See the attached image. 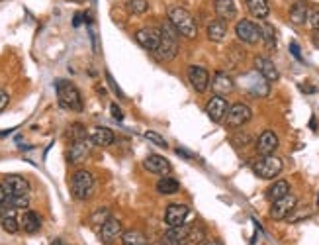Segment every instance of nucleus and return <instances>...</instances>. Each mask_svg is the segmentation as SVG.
Here are the masks:
<instances>
[{
	"label": "nucleus",
	"mask_w": 319,
	"mask_h": 245,
	"mask_svg": "<svg viewBox=\"0 0 319 245\" xmlns=\"http://www.w3.org/2000/svg\"><path fill=\"white\" fill-rule=\"evenodd\" d=\"M214 10L220 20L231 22L237 18V4L235 0H214Z\"/></svg>",
	"instance_id": "obj_23"
},
{
	"label": "nucleus",
	"mask_w": 319,
	"mask_h": 245,
	"mask_svg": "<svg viewBox=\"0 0 319 245\" xmlns=\"http://www.w3.org/2000/svg\"><path fill=\"white\" fill-rule=\"evenodd\" d=\"M202 245H223L221 241H218V239H208V241H204Z\"/></svg>",
	"instance_id": "obj_47"
},
{
	"label": "nucleus",
	"mask_w": 319,
	"mask_h": 245,
	"mask_svg": "<svg viewBox=\"0 0 319 245\" xmlns=\"http://www.w3.org/2000/svg\"><path fill=\"white\" fill-rule=\"evenodd\" d=\"M231 141H233V145H235V147H239V145H249V144H251V135H247V134H245V135H237V137H233V139H231Z\"/></svg>",
	"instance_id": "obj_40"
},
{
	"label": "nucleus",
	"mask_w": 319,
	"mask_h": 245,
	"mask_svg": "<svg viewBox=\"0 0 319 245\" xmlns=\"http://www.w3.org/2000/svg\"><path fill=\"white\" fill-rule=\"evenodd\" d=\"M186 78H188V83H190V87L196 90L198 94L206 92L209 87V83H211L209 73L204 67H200V65H190L186 71Z\"/></svg>",
	"instance_id": "obj_10"
},
{
	"label": "nucleus",
	"mask_w": 319,
	"mask_h": 245,
	"mask_svg": "<svg viewBox=\"0 0 319 245\" xmlns=\"http://www.w3.org/2000/svg\"><path fill=\"white\" fill-rule=\"evenodd\" d=\"M110 216H112V214H110V210H108V208H98L96 212H92V214H90L88 222H90V226H92V228L98 232L100 228L104 226V222H106Z\"/></svg>",
	"instance_id": "obj_32"
},
{
	"label": "nucleus",
	"mask_w": 319,
	"mask_h": 245,
	"mask_svg": "<svg viewBox=\"0 0 319 245\" xmlns=\"http://www.w3.org/2000/svg\"><path fill=\"white\" fill-rule=\"evenodd\" d=\"M282 169H284L282 159L274 155L261 157L259 161L253 163V173L259 178H264V180H272V178H276L282 173Z\"/></svg>",
	"instance_id": "obj_5"
},
{
	"label": "nucleus",
	"mask_w": 319,
	"mask_h": 245,
	"mask_svg": "<svg viewBox=\"0 0 319 245\" xmlns=\"http://www.w3.org/2000/svg\"><path fill=\"white\" fill-rule=\"evenodd\" d=\"M18 222H20V230L26 234H37L41 230V218L33 210H24V214L18 218Z\"/></svg>",
	"instance_id": "obj_21"
},
{
	"label": "nucleus",
	"mask_w": 319,
	"mask_h": 245,
	"mask_svg": "<svg viewBox=\"0 0 319 245\" xmlns=\"http://www.w3.org/2000/svg\"><path fill=\"white\" fill-rule=\"evenodd\" d=\"M290 53L296 57L300 63H304V57H302V51H300V45H297L296 42H292V44H290Z\"/></svg>",
	"instance_id": "obj_42"
},
{
	"label": "nucleus",
	"mask_w": 319,
	"mask_h": 245,
	"mask_svg": "<svg viewBox=\"0 0 319 245\" xmlns=\"http://www.w3.org/2000/svg\"><path fill=\"white\" fill-rule=\"evenodd\" d=\"M143 135H145V139H149L151 144H155L157 147H161V149H166V147H168V141H166L161 134H157V132H151V130H149V132H145Z\"/></svg>",
	"instance_id": "obj_37"
},
{
	"label": "nucleus",
	"mask_w": 319,
	"mask_h": 245,
	"mask_svg": "<svg viewBox=\"0 0 319 245\" xmlns=\"http://www.w3.org/2000/svg\"><path fill=\"white\" fill-rule=\"evenodd\" d=\"M286 194H290V182L284 180V178H280V180L272 182V185L268 187V190H266V198H268L270 202L280 200V198H284Z\"/></svg>",
	"instance_id": "obj_28"
},
{
	"label": "nucleus",
	"mask_w": 319,
	"mask_h": 245,
	"mask_svg": "<svg viewBox=\"0 0 319 245\" xmlns=\"http://www.w3.org/2000/svg\"><path fill=\"white\" fill-rule=\"evenodd\" d=\"M0 223H2V230L8 232V234H18L20 232V222H18V218H14L12 212L10 214H4Z\"/></svg>",
	"instance_id": "obj_34"
},
{
	"label": "nucleus",
	"mask_w": 319,
	"mask_h": 245,
	"mask_svg": "<svg viewBox=\"0 0 319 245\" xmlns=\"http://www.w3.org/2000/svg\"><path fill=\"white\" fill-rule=\"evenodd\" d=\"M308 12H309L308 2L306 0H296L290 6V10H288V20L294 24V26H302V24H306V20H308Z\"/></svg>",
	"instance_id": "obj_24"
},
{
	"label": "nucleus",
	"mask_w": 319,
	"mask_h": 245,
	"mask_svg": "<svg viewBox=\"0 0 319 245\" xmlns=\"http://www.w3.org/2000/svg\"><path fill=\"white\" fill-rule=\"evenodd\" d=\"M166 20L175 26V30L186 39H194L198 35V22L196 18L182 6H168L166 8Z\"/></svg>",
	"instance_id": "obj_2"
},
{
	"label": "nucleus",
	"mask_w": 319,
	"mask_h": 245,
	"mask_svg": "<svg viewBox=\"0 0 319 245\" xmlns=\"http://www.w3.org/2000/svg\"><path fill=\"white\" fill-rule=\"evenodd\" d=\"M51 245H65V241H63V239H53V243Z\"/></svg>",
	"instance_id": "obj_48"
},
{
	"label": "nucleus",
	"mask_w": 319,
	"mask_h": 245,
	"mask_svg": "<svg viewBox=\"0 0 319 245\" xmlns=\"http://www.w3.org/2000/svg\"><path fill=\"white\" fill-rule=\"evenodd\" d=\"M125 10L133 16H141L149 10V0H125Z\"/></svg>",
	"instance_id": "obj_33"
},
{
	"label": "nucleus",
	"mask_w": 319,
	"mask_h": 245,
	"mask_svg": "<svg viewBox=\"0 0 319 245\" xmlns=\"http://www.w3.org/2000/svg\"><path fill=\"white\" fill-rule=\"evenodd\" d=\"M306 22L309 24L311 30H319V8L317 6H315V8H309L308 20H306Z\"/></svg>",
	"instance_id": "obj_38"
},
{
	"label": "nucleus",
	"mask_w": 319,
	"mask_h": 245,
	"mask_svg": "<svg viewBox=\"0 0 319 245\" xmlns=\"http://www.w3.org/2000/svg\"><path fill=\"white\" fill-rule=\"evenodd\" d=\"M227 110H229V104L225 100V96H211L206 104V114H208V118L211 120L214 124H220L225 120V116H227Z\"/></svg>",
	"instance_id": "obj_14"
},
{
	"label": "nucleus",
	"mask_w": 319,
	"mask_h": 245,
	"mask_svg": "<svg viewBox=\"0 0 319 245\" xmlns=\"http://www.w3.org/2000/svg\"><path fill=\"white\" fill-rule=\"evenodd\" d=\"M233 78L227 75V73H223V71H220V73H216L214 75V80H211V89H214V92L216 94H220V96H225V94H229L233 90Z\"/></svg>",
	"instance_id": "obj_26"
},
{
	"label": "nucleus",
	"mask_w": 319,
	"mask_h": 245,
	"mask_svg": "<svg viewBox=\"0 0 319 245\" xmlns=\"http://www.w3.org/2000/svg\"><path fill=\"white\" fill-rule=\"evenodd\" d=\"M243 87L249 92V96H254V98H263V96L270 94V83L257 71L243 77Z\"/></svg>",
	"instance_id": "obj_8"
},
{
	"label": "nucleus",
	"mask_w": 319,
	"mask_h": 245,
	"mask_svg": "<svg viewBox=\"0 0 319 245\" xmlns=\"http://www.w3.org/2000/svg\"><path fill=\"white\" fill-rule=\"evenodd\" d=\"M90 151H92V141H90L88 137H84V139H75V141H71V147H69V151H67V161L73 163V165H78V163L87 161L88 155H90Z\"/></svg>",
	"instance_id": "obj_12"
},
{
	"label": "nucleus",
	"mask_w": 319,
	"mask_h": 245,
	"mask_svg": "<svg viewBox=\"0 0 319 245\" xmlns=\"http://www.w3.org/2000/svg\"><path fill=\"white\" fill-rule=\"evenodd\" d=\"M311 42L315 47H319V30H313V34H311Z\"/></svg>",
	"instance_id": "obj_44"
},
{
	"label": "nucleus",
	"mask_w": 319,
	"mask_h": 245,
	"mask_svg": "<svg viewBox=\"0 0 319 245\" xmlns=\"http://www.w3.org/2000/svg\"><path fill=\"white\" fill-rule=\"evenodd\" d=\"M143 169L147 173H153V175H161V177H166L173 167L171 163L166 161L163 155H157V153H149V155L143 159Z\"/></svg>",
	"instance_id": "obj_16"
},
{
	"label": "nucleus",
	"mask_w": 319,
	"mask_h": 245,
	"mask_svg": "<svg viewBox=\"0 0 319 245\" xmlns=\"http://www.w3.org/2000/svg\"><path fill=\"white\" fill-rule=\"evenodd\" d=\"M4 206H10L14 210H16V208L28 210V206H30V196H28V194H22V196H6Z\"/></svg>",
	"instance_id": "obj_35"
},
{
	"label": "nucleus",
	"mask_w": 319,
	"mask_h": 245,
	"mask_svg": "<svg viewBox=\"0 0 319 245\" xmlns=\"http://www.w3.org/2000/svg\"><path fill=\"white\" fill-rule=\"evenodd\" d=\"M110 110H112V116L118 120V122H121L123 120V112H121V108L114 102V104H110Z\"/></svg>",
	"instance_id": "obj_43"
},
{
	"label": "nucleus",
	"mask_w": 319,
	"mask_h": 245,
	"mask_svg": "<svg viewBox=\"0 0 319 245\" xmlns=\"http://www.w3.org/2000/svg\"><path fill=\"white\" fill-rule=\"evenodd\" d=\"M296 208H297V196L296 194H286L284 198L272 202V206H270V218L272 220H286Z\"/></svg>",
	"instance_id": "obj_13"
},
{
	"label": "nucleus",
	"mask_w": 319,
	"mask_h": 245,
	"mask_svg": "<svg viewBox=\"0 0 319 245\" xmlns=\"http://www.w3.org/2000/svg\"><path fill=\"white\" fill-rule=\"evenodd\" d=\"M57 90V102L63 110L69 112H82L84 104H82V96H80V90L65 78H59L55 83Z\"/></svg>",
	"instance_id": "obj_3"
},
{
	"label": "nucleus",
	"mask_w": 319,
	"mask_h": 245,
	"mask_svg": "<svg viewBox=\"0 0 319 245\" xmlns=\"http://www.w3.org/2000/svg\"><path fill=\"white\" fill-rule=\"evenodd\" d=\"M157 192L159 194H165V196H173V194H178L180 192V182L173 178L171 175L166 177H161L159 182H157Z\"/></svg>",
	"instance_id": "obj_29"
},
{
	"label": "nucleus",
	"mask_w": 319,
	"mask_h": 245,
	"mask_svg": "<svg viewBox=\"0 0 319 245\" xmlns=\"http://www.w3.org/2000/svg\"><path fill=\"white\" fill-rule=\"evenodd\" d=\"M2 185L8 196H22L30 192V180L22 175H6Z\"/></svg>",
	"instance_id": "obj_15"
},
{
	"label": "nucleus",
	"mask_w": 319,
	"mask_h": 245,
	"mask_svg": "<svg viewBox=\"0 0 319 245\" xmlns=\"http://www.w3.org/2000/svg\"><path fill=\"white\" fill-rule=\"evenodd\" d=\"M106 80H108V85H110V87H112V90L116 92V96H120V98H123V96H125V94L121 92V89H120V87L116 85V80L112 78V75H110V73H108V71H106Z\"/></svg>",
	"instance_id": "obj_39"
},
{
	"label": "nucleus",
	"mask_w": 319,
	"mask_h": 245,
	"mask_svg": "<svg viewBox=\"0 0 319 245\" xmlns=\"http://www.w3.org/2000/svg\"><path fill=\"white\" fill-rule=\"evenodd\" d=\"M94 192V177L87 169H78L77 173L71 177V194L77 200L84 202L92 196Z\"/></svg>",
	"instance_id": "obj_4"
},
{
	"label": "nucleus",
	"mask_w": 319,
	"mask_h": 245,
	"mask_svg": "<svg viewBox=\"0 0 319 245\" xmlns=\"http://www.w3.org/2000/svg\"><path fill=\"white\" fill-rule=\"evenodd\" d=\"M254 147H257V153L261 157L272 155L276 149H278V135L272 130H266V132H263V134L257 137Z\"/></svg>",
	"instance_id": "obj_17"
},
{
	"label": "nucleus",
	"mask_w": 319,
	"mask_h": 245,
	"mask_svg": "<svg viewBox=\"0 0 319 245\" xmlns=\"http://www.w3.org/2000/svg\"><path fill=\"white\" fill-rule=\"evenodd\" d=\"M206 35H208V39L211 44H221L225 39V35H227V22L220 20V18L211 20L208 24V28H206Z\"/></svg>",
	"instance_id": "obj_25"
},
{
	"label": "nucleus",
	"mask_w": 319,
	"mask_h": 245,
	"mask_svg": "<svg viewBox=\"0 0 319 245\" xmlns=\"http://www.w3.org/2000/svg\"><path fill=\"white\" fill-rule=\"evenodd\" d=\"M8 104H10V94H8L6 90L0 89V112L6 110V106H8Z\"/></svg>",
	"instance_id": "obj_41"
},
{
	"label": "nucleus",
	"mask_w": 319,
	"mask_h": 245,
	"mask_svg": "<svg viewBox=\"0 0 319 245\" xmlns=\"http://www.w3.org/2000/svg\"><path fill=\"white\" fill-rule=\"evenodd\" d=\"M253 118V110H251V106L249 104H245V102H235L233 106H229V110H227V116H225V126L227 128H231V130H237V128H241L245 124L249 122Z\"/></svg>",
	"instance_id": "obj_7"
},
{
	"label": "nucleus",
	"mask_w": 319,
	"mask_h": 245,
	"mask_svg": "<svg viewBox=\"0 0 319 245\" xmlns=\"http://www.w3.org/2000/svg\"><path fill=\"white\" fill-rule=\"evenodd\" d=\"M135 42L141 45L143 49L147 51H157V47H159V42H161V35L157 30H151V28H141V30H137L135 32Z\"/></svg>",
	"instance_id": "obj_19"
},
{
	"label": "nucleus",
	"mask_w": 319,
	"mask_h": 245,
	"mask_svg": "<svg viewBox=\"0 0 319 245\" xmlns=\"http://www.w3.org/2000/svg\"><path fill=\"white\" fill-rule=\"evenodd\" d=\"M82 16H84V14H77V18L73 20V26H75V28H78V26H80V22H82Z\"/></svg>",
	"instance_id": "obj_46"
},
{
	"label": "nucleus",
	"mask_w": 319,
	"mask_h": 245,
	"mask_svg": "<svg viewBox=\"0 0 319 245\" xmlns=\"http://www.w3.org/2000/svg\"><path fill=\"white\" fill-rule=\"evenodd\" d=\"M88 139L92 141V145H98V147H110L114 141H116V134L112 132L110 128H92L88 132Z\"/></svg>",
	"instance_id": "obj_20"
},
{
	"label": "nucleus",
	"mask_w": 319,
	"mask_h": 245,
	"mask_svg": "<svg viewBox=\"0 0 319 245\" xmlns=\"http://www.w3.org/2000/svg\"><path fill=\"white\" fill-rule=\"evenodd\" d=\"M121 234H123L121 222L118 218H114V216H110V218L104 222V226L98 230V237L104 245H114L118 239H121Z\"/></svg>",
	"instance_id": "obj_9"
},
{
	"label": "nucleus",
	"mask_w": 319,
	"mask_h": 245,
	"mask_svg": "<svg viewBox=\"0 0 319 245\" xmlns=\"http://www.w3.org/2000/svg\"><path fill=\"white\" fill-rule=\"evenodd\" d=\"M188 214H190V208H188L186 204H182V202H173V204H168L165 210V220L163 222L168 226V228H176V226H182V223H186V218Z\"/></svg>",
	"instance_id": "obj_11"
},
{
	"label": "nucleus",
	"mask_w": 319,
	"mask_h": 245,
	"mask_svg": "<svg viewBox=\"0 0 319 245\" xmlns=\"http://www.w3.org/2000/svg\"><path fill=\"white\" fill-rule=\"evenodd\" d=\"M121 245H149L147 237L137 230H127L121 234Z\"/></svg>",
	"instance_id": "obj_31"
},
{
	"label": "nucleus",
	"mask_w": 319,
	"mask_h": 245,
	"mask_svg": "<svg viewBox=\"0 0 319 245\" xmlns=\"http://www.w3.org/2000/svg\"><path fill=\"white\" fill-rule=\"evenodd\" d=\"M71 2H75V4H82V2H87V0H71Z\"/></svg>",
	"instance_id": "obj_49"
},
{
	"label": "nucleus",
	"mask_w": 319,
	"mask_h": 245,
	"mask_svg": "<svg viewBox=\"0 0 319 245\" xmlns=\"http://www.w3.org/2000/svg\"><path fill=\"white\" fill-rule=\"evenodd\" d=\"M247 10L251 12V16H254L257 20H266L270 14V4L268 0H245Z\"/></svg>",
	"instance_id": "obj_27"
},
{
	"label": "nucleus",
	"mask_w": 319,
	"mask_h": 245,
	"mask_svg": "<svg viewBox=\"0 0 319 245\" xmlns=\"http://www.w3.org/2000/svg\"><path fill=\"white\" fill-rule=\"evenodd\" d=\"M190 232H192V226H188V223L171 228L165 234V243L166 245H186V239H188V235H190Z\"/></svg>",
	"instance_id": "obj_22"
},
{
	"label": "nucleus",
	"mask_w": 319,
	"mask_h": 245,
	"mask_svg": "<svg viewBox=\"0 0 319 245\" xmlns=\"http://www.w3.org/2000/svg\"><path fill=\"white\" fill-rule=\"evenodd\" d=\"M261 39H263V44L266 45L268 51H276V47H278V37H276L274 26L263 24V26H261Z\"/></svg>",
	"instance_id": "obj_30"
},
{
	"label": "nucleus",
	"mask_w": 319,
	"mask_h": 245,
	"mask_svg": "<svg viewBox=\"0 0 319 245\" xmlns=\"http://www.w3.org/2000/svg\"><path fill=\"white\" fill-rule=\"evenodd\" d=\"M67 135H69L71 141H75V139H84V137H88V132L82 124H71V128L67 130Z\"/></svg>",
	"instance_id": "obj_36"
},
{
	"label": "nucleus",
	"mask_w": 319,
	"mask_h": 245,
	"mask_svg": "<svg viewBox=\"0 0 319 245\" xmlns=\"http://www.w3.org/2000/svg\"><path fill=\"white\" fill-rule=\"evenodd\" d=\"M159 35H161V42H159V47H157L155 55H157L159 61L168 63V61H173V59L178 55V49H180L178 37H180V34L176 32L173 24L168 22V20H165V22L161 24Z\"/></svg>",
	"instance_id": "obj_1"
},
{
	"label": "nucleus",
	"mask_w": 319,
	"mask_h": 245,
	"mask_svg": "<svg viewBox=\"0 0 319 245\" xmlns=\"http://www.w3.org/2000/svg\"><path fill=\"white\" fill-rule=\"evenodd\" d=\"M6 196H8V194H6V190H4V185H0V206L4 204V200H6Z\"/></svg>",
	"instance_id": "obj_45"
},
{
	"label": "nucleus",
	"mask_w": 319,
	"mask_h": 245,
	"mask_svg": "<svg viewBox=\"0 0 319 245\" xmlns=\"http://www.w3.org/2000/svg\"><path fill=\"white\" fill-rule=\"evenodd\" d=\"M254 71H257L259 75H263L268 83H276V80L280 78V73H278L276 65L268 59V57H264V55L254 57Z\"/></svg>",
	"instance_id": "obj_18"
},
{
	"label": "nucleus",
	"mask_w": 319,
	"mask_h": 245,
	"mask_svg": "<svg viewBox=\"0 0 319 245\" xmlns=\"http://www.w3.org/2000/svg\"><path fill=\"white\" fill-rule=\"evenodd\" d=\"M235 35L241 44L247 45H257L261 42V26L254 24L249 18H241L235 24Z\"/></svg>",
	"instance_id": "obj_6"
}]
</instances>
